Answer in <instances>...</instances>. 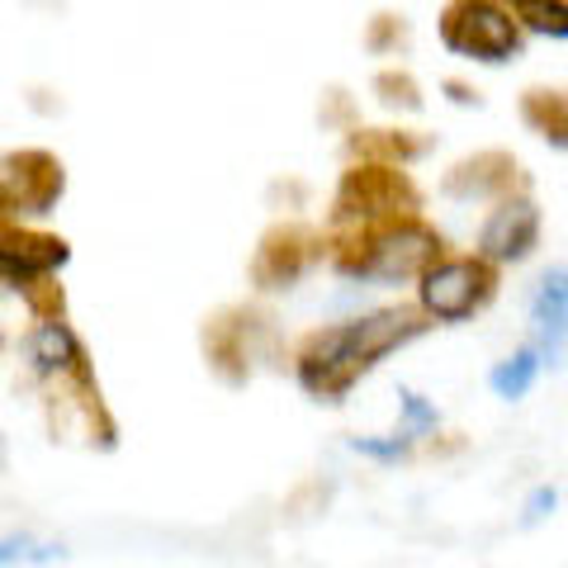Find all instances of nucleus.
I'll return each mask as SVG.
<instances>
[{"label": "nucleus", "mask_w": 568, "mask_h": 568, "mask_svg": "<svg viewBox=\"0 0 568 568\" xmlns=\"http://www.w3.org/2000/svg\"><path fill=\"white\" fill-rule=\"evenodd\" d=\"M436 317L426 308H379L369 317H351L342 327H327V332H313L304 351H298V384L308 388L313 398H346L351 384L375 369L388 351H398L407 342L432 327Z\"/></svg>", "instance_id": "nucleus-1"}, {"label": "nucleus", "mask_w": 568, "mask_h": 568, "mask_svg": "<svg viewBox=\"0 0 568 568\" xmlns=\"http://www.w3.org/2000/svg\"><path fill=\"white\" fill-rule=\"evenodd\" d=\"M440 256H446L440 233L426 227L413 213V219H394V223L369 227L365 237L351 242V252L336 256V265L365 284H407V280H422Z\"/></svg>", "instance_id": "nucleus-2"}, {"label": "nucleus", "mask_w": 568, "mask_h": 568, "mask_svg": "<svg viewBox=\"0 0 568 568\" xmlns=\"http://www.w3.org/2000/svg\"><path fill=\"white\" fill-rule=\"evenodd\" d=\"M521 20L497 0H450L440 10V43L469 62H511L521 52Z\"/></svg>", "instance_id": "nucleus-3"}, {"label": "nucleus", "mask_w": 568, "mask_h": 568, "mask_svg": "<svg viewBox=\"0 0 568 568\" xmlns=\"http://www.w3.org/2000/svg\"><path fill=\"white\" fill-rule=\"evenodd\" d=\"M422 204L417 185L403 175V166L394 162H369L346 171L342 190H336V213L332 219L342 227H379L394 219H413V209Z\"/></svg>", "instance_id": "nucleus-4"}, {"label": "nucleus", "mask_w": 568, "mask_h": 568, "mask_svg": "<svg viewBox=\"0 0 568 568\" xmlns=\"http://www.w3.org/2000/svg\"><path fill=\"white\" fill-rule=\"evenodd\" d=\"M497 294V265L484 256H440L417 280V298L436 323H465L478 308H488Z\"/></svg>", "instance_id": "nucleus-5"}, {"label": "nucleus", "mask_w": 568, "mask_h": 568, "mask_svg": "<svg viewBox=\"0 0 568 568\" xmlns=\"http://www.w3.org/2000/svg\"><path fill=\"white\" fill-rule=\"evenodd\" d=\"M536 246H540V204L526 190L503 194L497 209L488 213L484 233H478V256L493 265H521L536 256Z\"/></svg>", "instance_id": "nucleus-6"}, {"label": "nucleus", "mask_w": 568, "mask_h": 568, "mask_svg": "<svg viewBox=\"0 0 568 568\" xmlns=\"http://www.w3.org/2000/svg\"><path fill=\"white\" fill-rule=\"evenodd\" d=\"M517 156H507V152H478V156H465L459 166L446 171V194L459 204H469V200H503V194H511L521 185V175H517Z\"/></svg>", "instance_id": "nucleus-7"}, {"label": "nucleus", "mask_w": 568, "mask_h": 568, "mask_svg": "<svg viewBox=\"0 0 568 568\" xmlns=\"http://www.w3.org/2000/svg\"><path fill=\"white\" fill-rule=\"evenodd\" d=\"M10 166H14V190L0 194L6 209H33V213H43L62 194V166L52 162V156L24 152V156H14Z\"/></svg>", "instance_id": "nucleus-8"}, {"label": "nucleus", "mask_w": 568, "mask_h": 568, "mask_svg": "<svg viewBox=\"0 0 568 568\" xmlns=\"http://www.w3.org/2000/svg\"><path fill=\"white\" fill-rule=\"evenodd\" d=\"M308 261H313V233H304V227H284V233H275L261 246L256 280L265 284V290H280V284H294L298 275H304Z\"/></svg>", "instance_id": "nucleus-9"}, {"label": "nucleus", "mask_w": 568, "mask_h": 568, "mask_svg": "<svg viewBox=\"0 0 568 568\" xmlns=\"http://www.w3.org/2000/svg\"><path fill=\"white\" fill-rule=\"evenodd\" d=\"M530 323L540 332V351L549 355L568 336V265H549L530 294Z\"/></svg>", "instance_id": "nucleus-10"}, {"label": "nucleus", "mask_w": 568, "mask_h": 568, "mask_svg": "<svg viewBox=\"0 0 568 568\" xmlns=\"http://www.w3.org/2000/svg\"><path fill=\"white\" fill-rule=\"evenodd\" d=\"M521 119L555 152H568V91H559V85H530L521 95Z\"/></svg>", "instance_id": "nucleus-11"}, {"label": "nucleus", "mask_w": 568, "mask_h": 568, "mask_svg": "<svg viewBox=\"0 0 568 568\" xmlns=\"http://www.w3.org/2000/svg\"><path fill=\"white\" fill-rule=\"evenodd\" d=\"M29 361H33L39 375H58V369H71V365L81 361V346H77V336H71V327L52 317V323L33 327V336H29Z\"/></svg>", "instance_id": "nucleus-12"}, {"label": "nucleus", "mask_w": 568, "mask_h": 568, "mask_svg": "<svg viewBox=\"0 0 568 568\" xmlns=\"http://www.w3.org/2000/svg\"><path fill=\"white\" fill-rule=\"evenodd\" d=\"M540 369H545V351H540V346H521V351H511L507 361H497V365H493L488 384H493V394H497V398L517 403V398H526L530 388H536Z\"/></svg>", "instance_id": "nucleus-13"}, {"label": "nucleus", "mask_w": 568, "mask_h": 568, "mask_svg": "<svg viewBox=\"0 0 568 568\" xmlns=\"http://www.w3.org/2000/svg\"><path fill=\"white\" fill-rule=\"evenodd\" d=\"M507 10L517 14L526 33L568 43V0H507Z\"/></svg>", "instance_id": "nucleus-14"}, {"label": "nucleus", "mask_w": 568, "mask_h": 568, "mask_svg": "<svg viewBox=\"0 0 568 568\" xmlns=\"http://www.w3.org/2000/svg\"><path fill=\"white\" fill-rule=\"evenodd\" d=\"M375 91H379V100L388 104V110H407V114L422 110V91H417V81L407 77V71H379Z\"/></svg>", "instance_id": "nucleus-15"}, {"label": "nucleus", "mask_w": 568, "mask_h": 568, "mask_svg": "<svg viewBox=\"0 0 568 568\" xmlns=\"http://www.w3.org/2000/svg\"><path fill=\"white\" fill-rule=\"evenodd\" d=\"M417 436L407 432H394V436H355L351 450L355 455H369V459H384V465H398V459H407V450H413Z\"/></svg>", "instance_id": "nucleus-16"}, {"label": "nucleus", "mask_w": 568, "mask_h": 568, "mask_svg": "<svg viewBox=\"0 0 568 568\" xmlns=\"http://www.w3.org/2000/svg\"><path fill=\"white\" fill-rule=\"evenodd\" d=\"M398 407H403V432L407 436H426V432H436L440 426L436 403H426L422 394H413V388H403L398 394Z\"/></svg>", "instance_id": "nucleus-17"}, {"label": "nucleus", "mask_w": 568, "mask_h": 568, "mask_svg": "<svg viewBox=\"0 0 568 568\" xmlns=\"http://www.w3.org/2000/svg\"><path fill=\"white\" fill-rule=\"evenodd\" d=\"M559 507V488H549V484H540L536 493L526 497V507H521V526H540L549 511Z\"/></svg>", "instance_id": "nucleus-18"}, {"label": "nucleus", "mask_w": 568, "mask_h": 568, "mask_svg": "<svg viewBox=\"0 0 568 568\" xmlns=\"http://www.w3.org/2000/svg\"><path fill=\"white\" fill-rule=\"evenodd\" d=\"M446 95H450L455 104H465V110H469V104H474V110H478V91H469V85H465V81H446Z\"/></svg>", "instance_id": "nucleus-19"}]
</instances>
